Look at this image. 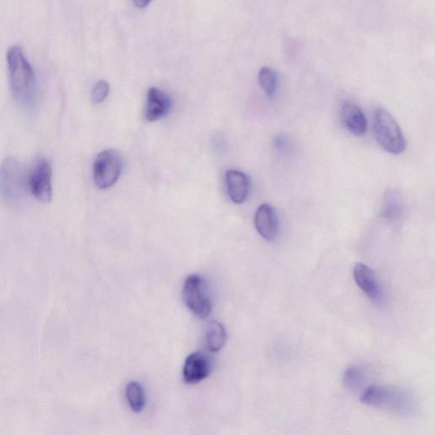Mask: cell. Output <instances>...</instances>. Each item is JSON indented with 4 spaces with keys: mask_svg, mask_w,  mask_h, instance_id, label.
Returning a JSON list of instances; mask_svg holds the SVG:
<instances>
[{
    "mask_svg": "<svg viewBox=\"0 0 435 435\" xmlns=\"http://www.w3.org/2000/svg\"><path fill=\"white\" fill-rule=\"evenodd\" d=\"M7 63L15 99L22 104L30 103L36 94V77L21 47L17 45L10 47L7 51Z\"/></svg>",
    "mask_w": 435,
    "mask_h": 435,
    "instance_id": "6da1fadb",
    "label": "cell"
},
{
    "mask_svg": "<svg viewBox=\"0 0 435 435\" xmlns=\"http://www.w3.org/2000/svg\"><path fill=\"white\" fill-rule=\"evenodd\" d=\"M28 188V173L17 157H6L0 166V195L10 207L24 201Z\"/></svg>",
    "mask_w": 435,
    "mask_h": 435,
    "instance_id": "7a4b0ae2",
    "label": "cell"
},
{
    "mask_svg": "<svg viewBox=\"0 0 435 435\" xmlns=\"http://www.w3.org/2000/svg\"><path fill=\"white\" fill-rule=\"evenodd\" d=\"M373 131L379 145L388 153L395 155L406 150L407 142L398 123L391 113L377 108L374 113Z\"/></svg>",
    "mask_w": 435,
    "mask_h": 435,
    "instance_id": "3957f363",
    "label": "cell"
},
{
    "mask_svg": "<svg viewBox=\"0 0 435 435\" xmlns=\"http://www.w3.org/2000/svg\"><path fill=\"white\" fill-rule=\"evenodd\" d=\"M182 298L185 305L193 315L203 320L212 312V302L203 278L198 275H189L184 282Z\"/></svg>",
    "mask_w": 435,
    "mask_h": 435,
    "instance_id": "277c9868",
    "label": "cell"
},
{
    "mask_svg": "<svg viewBox=\"0 0 435 435\" xmlns=\"http://www.w3.org/2000/svg\"><path fill=\"white\" fill-rule=\"evenodd\" d=\"M123 157L114 149L102 151L93 165L94 184L100 189L112 187L119 179L123 169Z\"/></svg>",
    "mask_w": 435,
    "mask_h": 435,
    "instance_id": "5b68a950",
    "label": "cell"
},
{
    "mask_svg": "<svg viewBox=\"0 0 435 435\" xmlns=\"http://www.w3.org/2000/svg\"><path fill=\"white\" fill-rule=\"evenodd\" d=\"M361 402L369 407H391L400 411L407 409V404L409 402L402 393L384 386L366 388L361 393Z\"/></svg>",
    "mask_w": 435,
    "mask_h": 435,
    "instance_id": "8992f818",
    "label": "cell"
},
{
    "mask_svg": "<svg viewBox=\"0 0 435 435\" xmlns=\"http://www.w3.org/2000/svg\"><path fill=\"white\" fill-rule=\"evenodd\" d=\"M52 169L50 162L40 158L28 173V188L40 202L48 203L52 198Z\"/></svg>",
    "mask_w": 435,
    "mask_h": 435,
    "instance_id": "52a82bcc",
    "label": "cell"
},
{
    "mask_svg": "<svg viewBox=\"0 0 435 435\" xmlns=\"http://www.w3.org/2000/svg\"><path fill=\"white\" fill-rule=\"evenodd\" d=\"M213 361L210 355L198 351L192 353L185 360L183 368V379L189 384L200 383L210 375Z\"/></svg>",
    "mask_w": 435,
    "mask_h": 435,
    "instance_id": "ba28073f",
    "label": "cell"
},
{
    "mask_svg": "<svg viewBox=\"0 0 435 435\" xmlns=\"http://www.w3.org/2000/svg\"><path fill=\"white\" fill-rule=\"evenodd\" d=\"M255 224L257 232L268 241H274L278 237L279 221L278 214L270 204L264 203L256 211Z\"/></svg>",
    "mask_w": 435,
    "mask_h": 435,
    "instance_id": "9c48e42d",
    "label": "cell"
},
{
    "mask_svg": "<svg viewBox=\"0 0 435 435\" xmlns=\"http://www.w3.org/2000/svg\"><path fill=\"white\" fill-rule=\"evenodd\" d=\"M171 109V100L162 89L153 87L148 90L146 98V119L155 122L168 114Z\"/></svg>",
    "mask_w": 435,
    "mask_h": 435,
    "instance_id": "30bf717a",
    "label": "cell"
},
{
    "mask_svg": "<svg viewBox=\"0 0 435 435\" xmlns=\"http://www.w3.org/2000/svg\"><path fill=\"white\" fill-rule=\"evenodd\" d=\"M354 278L355 282L362 292L368 296L370 300L377 302L380 300L382 291L379 284L372 268L364 264H355L354 268Z\"/></svg>",
    "mask_w": 435,
    "mask_h": 435,
    "instance_id": "8fae6325",
    "label": "cell"
},
{
    "mask_svg": "<svg viewBox=\"0 0 435 435\" xmlns=\"http://www.w3.org/2000/svg\"><path fill=\"white\" fill-rule=\"evenodd\" d=\"M343 126L352 135L362 136L368 130V120L358 105L350 101L344 102L340 112Z\"/></svg>",
    "mask_w": 435,
    "mask_h": 435,
    "instance_id": "7c38bea8",
    "label": "cell"
},
{
    "mask_svg": "<svg viewBox=\"0 0 435 435\" xmlns=\"http://www.w3.org/2000/svg\"><path fill=\"white\" fill-rule=\"evenodd\" d=\"M227 191L234 203L241 204L247 200L250 190V180L246 173L230 169L226 172Z\"/></svg>",
    "mask_w": 435,
    "mask_h": 435,
    "instance_id": "4fadbf2b",
    "label": "cell"
},
{
    "mask_svg": "<svg viewBox=\"0 0 435 435\" xmlns=\"http://www.w3.org/2000/svg\"><path fill=\"white\" fill-rule=\"evenodd\" d=\"M227 340L225 328L217 321H212L205 330V343L210 352H218L225 346Z\"/></svg>",
    "mask_w": 435,
    "mask_h": 435,
    "instance_id": "5bb4252c",
    "label": "cell"
},
{
    "mask_svg": "<svg viewBox=\"0 0 435 435\" xmlns=\"http://www.w3.org/2000/svg\"><path fill=\"white\" fill-rule=\"evenodd\" d=\"M126 397L131 410L139 413L146 406V393L141 384L130 382L126 387Z\"/></svg>",
    "mask_w": 435,
    "mask_h": 435,
    "instance_id": "9a60e30c",
    "label": "cell"
},
{
    "mask_svg": "<svg viewBox=\"0 0 435 435\" xmlns=\"http://www.w3.org/2000/svg\"><path fill=\"white\" fill-rule=\"evenodd\" d=\"M259 82L266 96L268 99H272L278 89V76L275 71L268 67L261 68L259 73Z\"/></svg>",
    "mask_w": 435,
    "mask_h": 435,
    "instance_id": "2e32d148",
    "label": "cell"
},
{
    "mask_svg": "<svg viewBox=\"0 0 435 435\" xmlns=\"http://www.w3.org/2000/svg\"><path fill=\"white\" fill-rule=\"evenodd\" d=\"M366 373L360 366H352L344 373V386L353 392L361 391L366 383Z\"/></svg>",
    "mask_w": 435,
    "mask_h": 435,
    "instance_id": "e0dca14e",
    "label": "cell"
},
{
    "mask_svg": "<svg viewBox=\"0 0 435 435\" xmlns=\"http://www.w3.org/2000/svg\"><path fill=\"white\" fill-rule=\"evenodd\" d=\"M110 86L108 82L100 80L94 85L92 93V99L94 104H101L108 96Z\"/></svg>",
    "mask_w": 435,
    "mask_h": 435,
    "instance_id": "ac0fdd59",
    "label": "cell"
},
{
    "mask_svg": "<svg viewBox=\"0 0 435 435\" xmlns=\"http://www.w3.org/2000/svg\"><path fill=\"white\" fill-rule=\"evenodd\" d=\"M275 149L283 154H287L291 151V142L289 139L283 135H278L274 139Z\"/></svg>",
    "mask_w": 435,
    "mask_h": 435,
    "instance_id": "d6986e66",
    "label": "cell"
},
{
    "mask_svg": "<svg viewBox=\"0 0 435 435\" xmlns=\"http://www.w3.org/2000/svg\"><path fill=\"white\" fill-rule=\"evenodd\" d=\"M134 3L137 8L144 9L149 5L150 1H146V0H136Z\"/></svg>",
    "mask_w": 435,
    "mask_h": 435,
    "instance_id": "ffe728a7",
    "label": "cell"
}]
</instances>
